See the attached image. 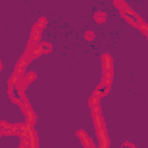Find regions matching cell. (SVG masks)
Segmentation results:
<instances>
[{"label": "cell", "mask_w": 148, "mask_h": 148, "mask_svg": "<svg viewBox=\"0 0 148 148\" xmlns=\"http://www.w3.org/2000/svg\"><path fill=\"white\" fill-rule=\"evenodd\" d=\"M86 39H94V34L91 32V31H88L87 32V35H86Z\"/></svg>", "instance_id": "3"}, {"label": "cell", "mask_w": 148, "mask_h": 148, "mask_svg": "<svg viewBox=\"0 0 148 148\" xmlns=\"http://www.w3.org/2000/svg\"><path fill=\"white\" fill-rule=\"evenodd\" d=\"M87 148H95V146H94V143H92V145H90V146H89V147H87Z\"/></svg>", "instance_id": "5"}, {"label": "cell", "mask_w": 148, "mask_h": 148, "mask_svg": "<svg viewBox=\"0 0 148 148\" xmlns=\"http://www.w3.org/2000/svg\"><path fill=\"white\" fill-rule=\"evenodd\" d=\"M1 133H2V131H1V130H0V135H1Z\"/></svg>", "instance_id": "6"}, {"label": "cell", "mask_w": 148, "mask_h": 148, "mask_svg": "<svg viewBox=\"0 0 148 148\" xmlns=\"http://www.w3.org/2000/svg\"><path fill=\"white\" fill-rule=\"evenodd\" d=\"M77 136L81 139V141H82V143H83L84 147H89L90 145H92L91 139L87 135V133H86L84 131H79V132H77Z\"/></svg>", "instance_id": "1"}, {"label": "cell", "mask_w": 148, "mask_h": 148, "mask_svg": "<svg viewBox=\"0 0 148 148\" xmlns=\"http://www.w3.org/2000/svg\"><path fill=\"white\" fill-rule=\"evenodd\" d=\"M123 148H135V147H134V145H132L130 142H125L124 146H123Z\"/></svg>", "instance_id": "4"}, {"label": "cell", "mask_w": 148, "mask_h": 148, "mask_svg": "<svg viewBox=\"0 0 148 148\" xmlns=\"http://www.w3.org/2000/svg\"><path fill=\"white\" fill-rule=\"evenodd\" d=\"M98 101H99V97H97V96L92 95V96H91V98L89 99V104H90V106H91V108L97 106V105H98Z\"/></svg>", "instance_id": "2"}]
</instances>
